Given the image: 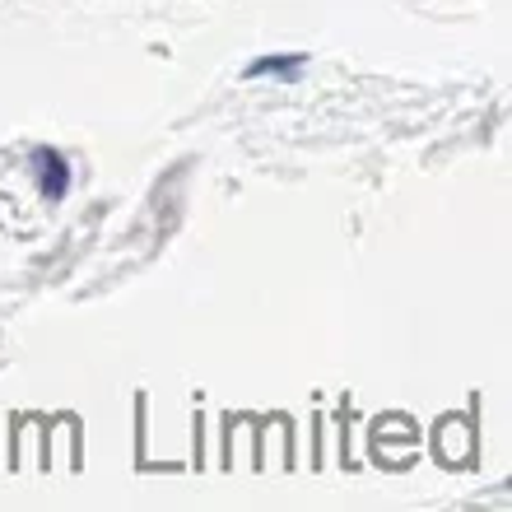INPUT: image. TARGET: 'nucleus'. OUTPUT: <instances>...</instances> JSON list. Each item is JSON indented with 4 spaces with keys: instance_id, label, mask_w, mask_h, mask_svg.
I'll use <instances>...</instances> for the list:
<instances>
[{
    "instance_id": "1",
    "label": "nucleus",
    "mask_w": 512,
    "mask_h": 512,
    "mask_svg": "<svg viewBox=\"0 0 512 512\" xmlns=\"http://www.w3.org/2000/svg\"><path fill=\"white\" fill-rule=\"evenodd\" d=\"M28 163H33V177H38V191H42V201H66V191H70V163L61 149L52 145H38L33 154H28Z\"/></svg>"
},
{
    "instance_id": "3",
    "label": "nucleus",
    "mask_w": 512,
    "mask_h": 512,
    "mask_svg": "<svg viewBox=\"0 0 512 512\" xmlns=\"http://www.w3.org/2000/svg\"><path fill=\"white\" fill-rule=\"evenodd\" d=\"M303 66H308V56L303 52H294V56H256L243 75L247 80H266V75H275V80H294Z\"/></svg>"
},
{
    "instance_id": "2",
    "label": "nucleus",
    "mask_w": 512,
    "mask_h": 512,
    "mask_svg": "<svg viewBox=\"0 0 512 512\" xmlns=\"http://www.w3.org/2000/svg\"><path fill=\"white\" fill-rule=\"evenodd\" d=\"M433 452L447 461V466H466V461L475 457V433L471 424L461 415H447L443 424H438V443H433Z\"/></svg>"
}]
</instances>
